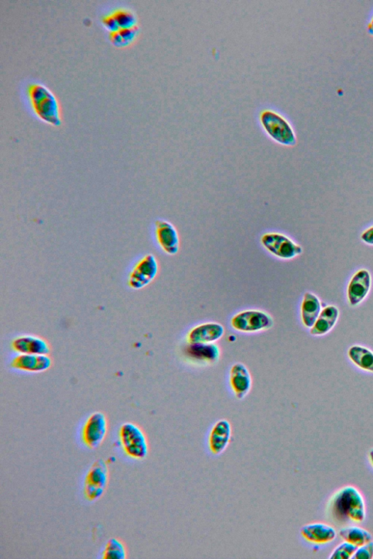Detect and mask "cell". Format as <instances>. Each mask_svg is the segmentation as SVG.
<instances>
[{"label":"cell","instance_id":"cell-1","mask_svg":"<svg viewBox=\"0 0 373 559\" xmlns=\"http://www.w3.org/2000/svg\"><path fill=\"white\" fill-rule=\"evenodd\" d=\"M328 513L335 522L362 523L367 514L364 497L354 486L343 487L329 500Z\"/></svg>","mask_w":373,"mask_h":559},{"label":"cell","instance_id":"cell-29","mask_svg":"<svg viewBox=\"0 0 373 559\" xmlns=\"http://www.w3.org/2000/svg\"><path fill=\"white\" fill-rule=\"evenodd\" d=\"M360 237L364 244L368 246H373V226L365 230Z\"/></svg>","mask_w":373,"mask_h":559},{"label":"cell","instance_id":"cell-30","mask_svg":"<svg viewBox=\"0 0 373 559\" xmlns=\"http://www.w3.org/2000/svg\"><path fill=\"white\" fill-rule=\"evenodd\" d=\"M367 30L368 33L373 36V11L371 13L367 23Z\"/></svg>","mask_w":373,"mask_h":559},{"label":"cell","instance_id":"cell-10","mask_svg":"<svg viewBox=\"0 0 373 559\" xmlns=\"http://www.w3.org/2000/svg\"><path fill=\"white\" fill-rule=\"evenodd\" d=\"M232 435V425L228 420L220 419L213 424L206 440L209 455L213 457L222 456L231 442Z\"/></svg>","mask_w":373,"mask_h":559},{"label":"cell","instance_id":"cell-27","mask_svg":"<svg viewBox=\"0 0 373 559\" xmlns=\"http://www.w3.org/2000/svg\"><path fill=\"white\" fill-rule=\"evenodd\" d=\"M356 559H372L373 558V541L358 547L353 557Z\"/></svg>","mask_w":373,"mask_h":559},{"label":"cell","instance_id":"cell-3","mask_svg":"<svg viewBox=\"0 0 373 559\" xmlns=\"http://www.w3.org/2000/svg\"><path fill=\"white\" fill-rule=\"evenodd\" d=\"M118 441L128 458L140 461L148 456L147 437L137 424L130 422L122 424L118 431Z\"/></svg>","mask_w":373,"mask_h":559},{"label":"cell","instance_id":"cell-11","mask_svg":"<svg viewBox=\"0 0 373 559\" xmlns=\"http://www.w3.org/2000/svg\"><path fill=\"white\" fill-rule=\"evenodd\" d=\"M155 237L157 245L168 255H175L179 250V237L176 227L169 221L157 220L155 222Z\"/></svg>","mask_w":373,"mask_h":559},{"label":"cell","instance_id":"cell-12","mask_svg":"<svg viewBox=\"0 0 373 559\" xmlns=\"http://www.w3.org/2000/svg\"><path fill=\"white\" fill-rule=\"evenodd\" d=\"M17 354L49 355L51 351L48 341L43 337L23 334L15 337L11 344Z\"/></svg>","mask_w":373,"mask_h":559},{"label":"cell","instance_id":"cell-23","mask_svg":"<svg viewBox=\"0 0 373 559\" xmlns=\"http://www.w3.org/2000/svg\"><path fill=\"white\" fill-rule=\"evenodd\" d=\"M101 554L104 559H126L127 549L123 541L113 538L106 542Z\"/></svg>","mask_w":373,"mask_h":559},{"label":"cell","instance_id":"cell-16","mask_svg":"<svg viewBox=\"0 0 373 559\" xmlns=\"http://www.w3.org/2000/svg\"><path fill=\"white\" fill-rule=\"evenodd\" d=\"M52 360L49 355L17 354L11 361V367L28 373H42L51 368Z\"/></svg>","mask_w":373,"mask_h":559},{"label":"cell","instance_id":"cell-2","mask_svg":"<svg viewBox=\"0 0 373 559\" xmlns=\"http://www.w3.org/2000/svg\"><path fill=\"white\" fill-rule=\"evenodd\" d=\"M28 96L36 115L43 122L53 126H60L62 114L60 103L47 87L33 84L28 88Z\"/></svg>","mask_w":373,"mask_h":559},{"label":"cell","instance_id":"cell-25","mask_svg":"<svg viewBox=\"0 0 373 559\" xmlns=\"http://www.w3.org/2000/svg\"><path fill=\"white\" fill-rule=\"evenodd\" d=\"M111 14L115 18L120 30L135 28L138 26L137 16L128 9H119Z\"/></svg>","mask_w":373,"mask_h":559},{"label":"cell","instance_id":"cell-13","mask_svg":"<svg viewBox=\"0 0 373 559\" xmlns=\"http://www.w3.org/2000/svg\"><path fill=\"white\" fill-rule=\"evenodd\" d=\"M300 533L305 542L312 545L328 544L337 538L335 529L321 522L306 524L301 529Z\"/></svg>","mask_w":373,"mask_h":559},{"label":"cell","instance_id":"cell-9","mask_svg":"<svg viewBox=\"0 0 373 559\" xmlns=\"http://www.w3.org/2000/svg\"><path fill=\"white\" fill-rule=\"evenodd\" d=\"M159 265L155 256L148 254L140 259L130 270L128 285L131 289L140 290L147 286L156 278Z\"/></svg>","mask_w":373,"mask_h":559},{"label":"cell","instance_id":"cell-19","mask_svg":"<svg viewBox=\"0 0 373 559\" xmlns=\"http://www.w3.org/2000/svg\"><path fill=\"white\" fill-rule=\"evenodd\" d=\"M321 300L311 292H306L301 304V320L306 328L311 329L322 312Z\"/></svg>","mask_w":373,"mask_h":559},{"label":"cell","instance_id":"cell-22","mask_svg":"<svg viewBox=\"0 0 373 559\" xmlns=\"http://www.w3.org/2000/svg\"><path fill=\"white\" fill-rule=\"evenodd\" d=\"M350 360L360 368L373 373V352L360 345H354L348 351Z\"/></svg>","mask_w":373,"mask_h":559},{"label":"cell","instance_id":"cell-8","mask_svg":"<svg viewBox=\"0 0 373 559\" xmlns=\"http://www.w3.org/2000/svg\"><path fill=\"white\" fill-rule=\"evenodd\" d=\"M108 433V418L104 413L96 412L90 414L84 423L81 438L86 447L96 449L102 444Z\"/></svg>","mask_w":373,"mask_h":559},{"label":"cell","instance_id":"cell-20","mask_svg":"<svg viewBox=\"0 0 373 559\" xmlns=\"http://www.w3.org/2000/svg\"><path fill=\"white\" fill-rule=\"evenodd\" d=\"M339 313L338 308L334 305H329L324 308L311 329V334L323 336L329 333L337 324Z\"/></svg>","mask_w":373,"mask_h":559},{"label":"cell","instance_id":"cell-6","mask_svg":"<svg viewBox=\"0 0 373 559\" xmlns=\"http://www.w3.org/2000/svg\"><path fill=\"white\" fill-rule=\"evenodd\" d=\"M232 328L243 333L267 331L274 326V319L267 312L249 310L235 314L230 320Z\"/></svg>","mask_w":373,"mask_h":559},{"label":"cell","instance_id":"cell-21","mask_svg":"<svg viewBox=\"0 0 373 559\" xmlns=\"http://www.w3.org/2000/svg\"><path fill=\"white\" fill-rule=\"evenodd\" d=\"M339 536L343 541L350 543L357 548L373 541V537L370 532L357 526H346L341 529L339 531Z\"/></svg>","mask_w":373,"mask_h":559},{"label":"cell","instance_id":"cell-26","mask_svg":"<svg viewBox=\"0 0 373 559\" xmlns=\"http://www.w3.org/2000/svg\"><path fill=\"white\" fill-rule=\"evenodd\" d=\"M357 547L348 542H343L338 545L331 553L330 559H350L353 558Z\"/></svg>","mask_w":373,"mask_h":559},{"label":"cell","instance_id":"cell-4","mask_svg":"<svg viewBox=\"0 0 373 559\" xmlns=\"http://www.w3.org/2000/svg\"><path fill=\"white\" fill-rule=\"evenodd\" d=\"M260 122L266 134L274 142L284 147H294L298 140L290 123L281 114L272 110H264L260 114Z\"/></svg>","mask_w":373,"mask_h":559},{"label":"cell","instance_id":"cell-15","mask_svg":"<svg viewBox=\"0 0 373 559\" xmlns=\"http://www.w3.org/2000/svg\"><path fill=\"white\" fill-rule=\"evenodd\" d=\"M229 384L235 397L243 400L250 392L252 385V377L245 365L237 363L230 371Z\"/></svg>","mask_w":373,"mask_h":559},{"label":"cell","instance_id":"cell-24","mask_svg":"<svg viewBox=\"0 0 373 559\" xmlns=\"http://www.w3.org/2000/svg\"><path fill=\"white\" fill-rule=\"evenodd\" d=\"M140 35L139 26L137 28L121 30L117 33L111 34L112 43L118 47L129 46L134 43Z\"/></svg>","mask_w":373,"mask_h":559},{"label":"cell","instance_id":"cell-17","mask_svg":"<svg viewBox=\"0 0 373 559\" xmlns=\"http://www.w3.org/2000/svg\"><path fill=\"white\" fill-rule=\"evenodd\" d=\"M225 334L218 323H206L192 329L186 337L189 344H211L220 340Z\"/></svg>","mask_w":373,"mask_h":559},{"label":"cell","instance_id":"cell-14","mask_svg":"<svg viewBox=\"0 0 373 559\" xmlns=\"http://www.w3.org/2000/svg\"><path fill=\"white\" fill-rule=\"evenodd\" d=\"M372 276L366 269H361L356 272L350 281L347 288V298L352 307L360 305L371 289Z\"/></svg>","mask_w":373,"mask_h":559},{"label":"cell","instance_id":"cell-28","mask_svg":"<svg viewBox=\"0 0 373 559\" xmlns=\"http://www.w3.org/2000/svg\"><path fill=\"white\" fill-rule=\"evenodd\" d=\"M102 23L105 26V28L111 33L120 31L119 26L112 14L103 18Z\"/></svg>","mask_w":373,"mask_h":559},{"label":"cell","instance_id":"cell-5","mask_svg":"<svg viewBox=\"0 0 373 559\" xmlns=\"http://www.w3.org/2000/svg\"><path fill=\"white\" fill-rule=\"evenodd\" d=\"M260 243L270 254L283 260L296 258L304 252L301 245L280 232H269L263 234L260 237Z\"/></svg>","mask_w":373,"mask_h":559},{"label":"cell","instance_id":"cell-7","mask_svg":"<svg viewBox=\"0 0 373 559\" xmlns=\"http://www.w3.org/2000/svg\"><path fill=\"white\" fill-rule=\"evenodd\" d=\"M108 465L102 459L96 461L89 469L84 483V494L90 502L100 499L109 482Z\"/></svg>","mask_w":373,"mask_h":559},{"label":"cell","instance_id":"cell-31","mask_svg":"<svg viewBox=\"0 0 373 559\" xmlns=\"http://www.w3.org/2000/svg\"><path fill=\"white\" fill-rule=\"evenodd\" d=\"M368 458H369V463H370L371 465H372V468H373V448H372V449H371V450L369 451V454H368Z\"/></svg>","mask_w":373,"mask_h":559},{"label":"cell","instance_id":"cell-18","mask_svg":"<svg viewBox=\"0 0 373 559\" xmlns=\"http://www.w3.org/2000/svg\"><path fill=\"white\" fill-rule=\"evenodd\" d=\"M186 354L198 362L214 363L219 360L221 351L218 346L214 343L189 344L186 348Z\"/></svg>","mask_w":373,"mask_h":559}]
</instances>
